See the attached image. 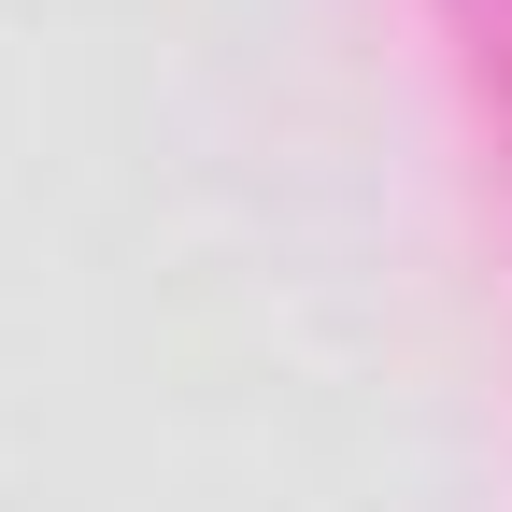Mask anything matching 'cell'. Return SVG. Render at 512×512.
<instances>
[{
  "instance_id": "obj_1",
  "label": "cell",
  "mask_w": 512,
  "mask_h": 512,
  "mask_svg": "<svg viewBox=\"0 0 512 512\" xmlns=\"http://www.w3.org/2000/svg\"><path fill=\"white\" fill-rule=\"evenodd\" d=\"M441 29H456L470 86H484V128L512 143V0H441Z\"/></svg>"
}]
</instances>
